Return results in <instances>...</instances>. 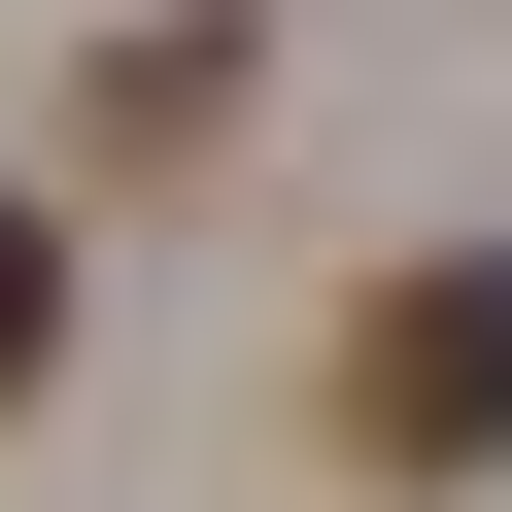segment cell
<instances>
[{"label": "cell", "instance_id": "1", "mask_svg": "<svg viewBox=\"0 0 512 512\" xmlns=\"http://www.w3.org/2000/svg\"><path fill=\"white\" fill-rule=\"evenodd\" d=\"M342 444H376V478H478V444H512V274H376Z\"/></svg>", "mask_w": 512, "mask_h": 512}, {"label": "cell", "instance_id": "2", "mask_svg": "<svg viewBox=\"0 0 512 512\" xmlns=\"http://www.w3.org/2000/svg\"><path fill=\"white\" fill-rule=\"evenodd\" d=\"M35 342H69V239H35V205H0V376H35Z\"/></svg>", "mask_w": 512, "mask_h": 512}]
</instances>
